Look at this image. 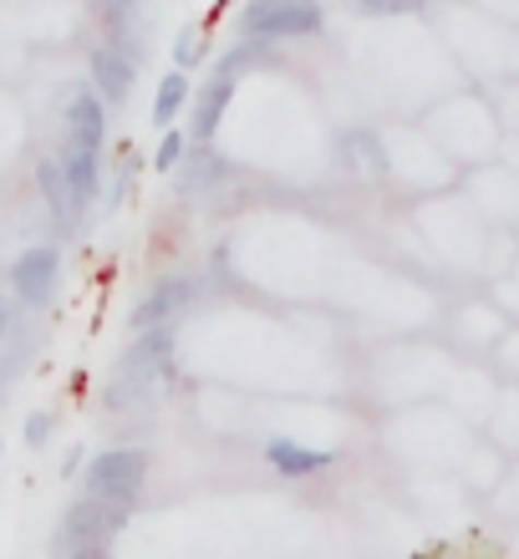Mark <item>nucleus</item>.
I'll list each match as a JSON object with an SVG mask.
<instances>
[{"instance_id":"obj_1","label":"nucleus","mask_w":519,"mask_h":559,"mask_svg":"<svg viewBox=\"0 0 519 559\" xmlns=\"http://www.w3.org/2000/svg\"><path fill=\"white\" fill-rule=\"evenodd\" d=\"M168 371H174V325H153V331H138V341L128 346L118 367V382L103 392V402L113 413H128V407H149L164 392Z\"/></svg>"},{"instance_id":"obj_2","label":"nucleus","mask_w":519,"mask_h":559,"mask_svg":"<svg viewBox=\"0 0 519 559\" xmlns=\"http://www.w3.org/2000/svg\"><path fill=\"white\" fill-rule=\"evenodd\" d=\"M321 26H327L321 5H306V0H250L239 11V41L250 46L306 41V36H321Z\"/></svg>"},{"instance_id":"obj_3","label":"nucleus","mask_w":519,"mask_h":559,"mask_svg":"<svg viewBox=\"0 0 519 559\" xmlns=\"http://www.w3.org/2000/svg\"><path fill=\"white\" fill-rule=\"evenodd\" d=\"M255 51H260V46H250V41H235L229 51H224V61L214 67V76H209L204 87H199V97H193L189 143H214V133H220V122H224V107H229V97H235V87H239V72L250 67Z\"/></svg>"},{"instance_id":"obj_4","label":"nucleus","mask_w":519,"mask_h":559,"mask_svg":"<svg viewBox=\"0 0 519 559\" xmlns=\"http://www.w3.org/2000/svg\"><path fill=\"white\" fill-rule=\"evenodd\" d=\"M87 499H107V503H122L133 509V499L143 493L149 484V453L143 448H107L87 463Z\"/></svg>"},{"instance_id":"obj_5","label":"nucleus","mask_w":519,"mask_h":559,"mask_svg":"<svg viewBox=\"0 0 519 559\" xmlns=\"http://www.w3.org/2000/svg\"><path fill=\"white\" fill-rule=\"evenodd\" d=\"M128 530V509L122 503H107V499H82L67 509L57 530V555L61 549H92V545H107Z\"/></svg>"},{"instance_id":"obj_6","label":"nucleus","mask_w":519,"mask_h":559,"mask_svg":"<svg viewBox=\"0 0 519 559\" xmlns=\"http://www.w3.org/2000/svg\"><path fill=\"white\" fill-rule=\"evenodd\" d=\"M57 275H61L57 245H31V250H21V260L11 270V295L26 310H42L57 295Z\"/></svg>"},{"instance_id":"obj_7","label":"nucleus","mask_w":519,"mask_h":559,"mask_svg":"<svg viewBox=\"0 0 519 559\" xmlns=\"http://www.w3.org/2000/svg\"><path fill=\"white\" fill-rule=\"evenodd\" d=\"M199 295H204V280H199V275H168V280H158V285H153L143 300H138L133 316H128V325H133V331L168 325L178 310H189Z\"/></svg>"},{"instance_id":"obj_8","label":"nucleus","mask_w":519,"mask_h":559,"mask_svg":"<svg viewBox=\"0 0 519 559\" xmlns=\"http://www.w3.org/2000/svg\"><path fill=\"white\" fill-rule=\"evenodd\" d=\"M92 92H97V103L103 107H122L128 97H133V82H138V67L128 51H118V46H97L92 51Z\"/></svg>"},{"instance_id":"obj_9","label":"nucleus","mask_w":519,"mask_h":559,"mask_svg":"<svg viewBox=\"0 0 519 559\" xmlns=\"http://www.w3.org/2000/svg\"><path fill=\"white\" fill-rule=\"evenodd\" d=\"M103 138H107V107L97 103V92H72L67 97V143L103 153Z\"/></svg>"},{"instance_id":"obj_10","label":"nucleus","mask_w":519,"mask_h":559,"mask_svg":"<svg viewBox=\"0 0 519 559\" xmlns=\"http://www.w3.org/2000/svg\"><path fill=\"white\" fill-rule=\"evenodd\" d=\"M337 163H342L346 174H367V178H382L387 168H392L382 138L371 133V128H346V133L337 138Z\"/></svg>"},{"instance_id":"obj_11","label":"nucleus","mask_w":519,"mask_h":559,"mask_svg":"<svg viewBox=\"0 0 519 559\" xmlns=\"http://www.w3.org/2000/svg\"><path fill=\"white\" fill-rule=\"evenodd\" d=\"M61 163V178H67V189H72V209H76V219L87 214V204L97 199V178H103V158L97 153H87V147H61L57 153Z\"/></svg>"},{"instance_id":"obj_12","label":"nucleus","mask_w":519,"mask_h":559,"mask_svg":"<svg viewBox=\"0 0 519 559\" xmlns=\"http://www.w3.org/2000/svg\"><path fill=\"white\" fill-rule=\"evenodd\" d=\"M266 457H270V468L281 473V478H311V473L331 468L327 448H300V442H291V438H270Z\"/></svg>"},{"instance_id":"obj_13","label":"nucleus","mask_w":519,"mask_h":559,"mask_svg":"<svg viewBox=\"0 0 519 559\" xmlns=\"http://www.w3.org/2000/svg\"><path fill=\"white\" fill-rule=\"evenodd\" d=\"M184 158H189V163H178V189L184 193L209 189V183H220V178L229 174V163H224L209 143H189L184 147Z\"/></svg>"},{"instance_id":"obj_14","label":"nucleus","mask_w":519,"mask_h":559,"mask_svg":"<svg viewBox=\"0 0 519 559\" xmlns=\"http://www.w3.org/2000/svg\"><path fill=\"white\" fill-rule=\"evenodd\" d=\"M36 183H42V199H46V209H51L57 229L67 235V229L76 224V209H72V189H67V178H61V163L57 158H42V168H36Z\"/></svg>"},{"instance_id":"obj_15","label":"nucleus","mask_w":519,"mask_h":559,"mask_svg":"<svg viewBox=\"0 0 519 559\" xmlns=\"http://www.w3.org/2000/svg\"><path fill=\"white\" fill-rule=\"evenodd\" d=\"M189 103V72H164L158 76V97H153V128H174L178 112Z\"/></svg>"},{"instance_id":"obj_16","label":"nucleus","mask_w":519,"mask_h":559,"mask_svg":"<svg viewBox=\"0 0 519 559\" xmlns=\"http://www.w3.org/2000/svg\"><path fill=\"white\" fill-rule=\"evenodd\" d=\"M204 51H209L204 26H199V21H189V26L174 36V67H178V72H189V67H199V61H204Z\"/></svg>"},{"instance_id":"obj_17","label":"nucleus","mask_w":519,"mask_h":559,"mask_svg":"<svg viewBox=\"0 0 519 559\" xmlns=\"http://www.w3.org/2000/svg\"><path fill=\"white\" fill-rule=\"evenodd\" d=\"M423 5H428V0H352V11L371 15V21H377V15H417Z\"/></svg>"},{"instance_id":"obj_18","label":"nucleus","mask_w":519,"mask_h":559,"mask_svg":"<svg viewBox=\"0 0 519 559\" xmlns=\"http://www.w3.org/2000/svg\"><path fill=\"white\" fill-rule=\"evenodd\" d=\"M184 147H189V133H174V128H164V138H158V153H153L158 174H174L178 163H184Z\"/></svg>"},{"instance_id":"obj_19","label":"nucleus","mask_w":519,"mask_h":559,"mask_svg":"<svg viewBox=\"0 0 519 559\" xmlns=\"http://www.w3.org/2000/svg\"><path fill=\"white\" fill-rule=\"evenodd\" d=\"M51 432H57V417H51V413H31L26 417V442H31V448H46V438H51Z\"/></svg>"},{"instance_id":"obj_20","label":"nucleus","mask_w":519,"mask_h":559,"mask_svg":"<svg viewBox=\"0 0 519 559\" xmlns=\"http://www.w3.org/2000/svg\"><path fill=\"white\" fill-rule=\"evenodd\" d=\"M92 5H97V11H103L113 26H122V21L138 11V0H92Z\"/></svg>"},{"instance_id":"obj_21","label":"nucleus","mask_w":519,"mask_h":559,"mask_svg":"<svg viewBox=\"0 0 519 559\" xmlns=\"http://www.w3.org/2000/svg\"><path fill=\"white\" fill-rule=\"evenodd\" d=\"M15 306H21L15 295H0V341L15 336Z\"/></svg>"},{"instance_id":"obj_22","label":"nucleus","mask_w":519,"mask_h":559,"mask_svg":"<svg viewBox=\"0 0 519 559\" xmlns=\"http://www.w3.org/2000/svg\"><path fill=\"white\" fill-rule=\"evenodd\" d=\"M57 559H107V545H92V549H61Z\"/></svg>"},{"instance_id":"obj_23","label":"nucleus","mask_w":519,"mask_h":559,"mask_svg":"<svg viewBox=\"0 0 519 559\" xmlns=\"http://www.w3.org/2000/svg\"><path fill=\"white\" fill-rule=\"evenodd\" d=\"M306 5H321V0H306Z\"/></svg>"}]
</instances>
